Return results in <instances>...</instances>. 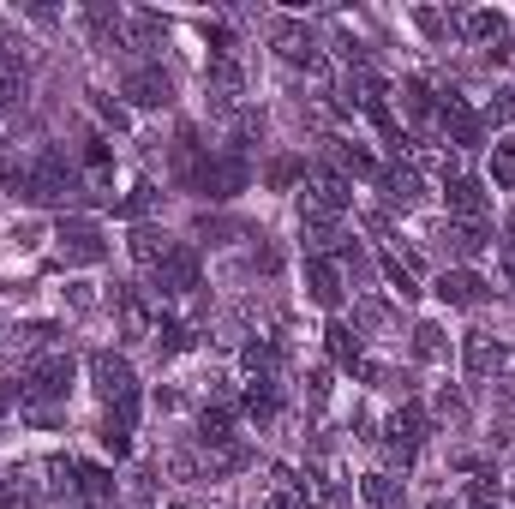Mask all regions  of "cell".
Wrapping results in <instances>:
<instances>
[{
  "instance_id": "cell-4",
  "label": "cell",
  "mask_w": 515,
  "mask_h": 509,
  "mask_svg": "<svg viewBox=\"0 0 515 509\" xmlns=\"http://www.w3.org/2000/svg\"><path fill=\"white\" fill-rule=\"evenodd\" d=\"M150 282H156V294H162V300L192 294V288H198V252H192V246H168V258L150 270Z\"/></svg>"
},
{
  "instance_id": "cell-5",
  "label": "cell",
  "mask_w": 515,
  "mask_h": 509,
  "mask_svg": "<svg viewBox=\"0 0 515 509\" xmlns=\"http://www.w3.org/2000/svg\"><path fill=\"white\" fill-rule=\"evenodd\" d=\"M192 186H198L204 198H234V192L246 186V168H240L234 156H204V162L192 168Z\"/></svg>"
},
{
  "instance_id": "cell-23",
  "label": "cell",
  "mask_w": 515,
  "mask_h": 509,
  "mask_svg": "<svg viewBox=\"0 0 515 509\" xmlns=\"http://www.w3.org/2000/svg\"><path fill=\"white\" fill-rule=\"evenodd\" d=\"M402 102H408V114H414V120H426V114L438 108V102H432V84H426V78H408V84H402Z\"/></svg>"
},
{
  "instance_id": "cell-19",
  "label": "cell",
  "mask_w": 515,
  "mask_h": 509,
  "mask_svg": "<svg viewBox=\"0 0 515 509\" xmlns=\"http://www.w3.org/2000/svg\"><path fill=\"white\" fill-rule=\"evenodd\" d=\"M360 498H366V509H402V486L390 474H366L360 480Z\"/></svg>"
},
{
  "instance_id": "cell-9",
  "label": "cell",
  "mask_w": 515,
  "mask_h": 509,
  "mask_svg": "<svg viewBox=\"0 0 515 509\" xmlns=\"http://www.w3.org/2000/svg\"><path fill=\"white\" fill-rule=\"evenodd\" d=\"M462 360H468V372H474V378H492V372H504L510 348H504V342H492L486 330H468V342H462Z\"/></svg>"
},
{
  "instance_id": "cell-17",
  "label": "cell",
  "mask_w": 515,
  "mask_h": 509,
  "mask_svg": "<svg viewBox=\"0 0 515 509\" xmlns=\"http://www.w3.org/2000/svg\"><path fill=\"white\" fill-rule=\"evenodd\" d=\"M210 90H216V102H222V108L246 90V78H240V66H234L228 54H216V60H210Z\"/></svg>"
},
{
  "instance_id": "cell-25",
  "label": "cell",
  "mask_w": 515,
  "mask_h": 509,
  "mask_svg": "<svg viewBox=\"0 0 515 509\" xmlns=\"http://www.w3.org/2000/svg\"><path fill=\"white\" fill-rule=\"evenodd\" d=\"M462 30H468L474 42H486V36H504V12H468V18H462Z\"/></svg>"
},
{
  "instance_id": "cell-24",
  "label": "cell",
  "mask_w": 515,
  "mask_h": 509,
  "mask_svg": "<svg viewBox=\"0 0 515 509\" xmlns=\"http://www.w3.org/2000/svg\"><path fill=\"white\" fill-rule=\"evenodd\" d=\"M414 354H420V360H444V354H450L444 330H438V324H420V330H414Z\"/></svg>"
},
{
  "instance_id": "cell-29",
  "label": "cell",
  "mask_w": 515,
  "mask_h": 509,
  "mask_svg": "<svg viewBox=\"0 0 515 509\" xmlns=\"http://www.w3.org/2000/svg\"><path fill=\"white\" fill-rule=\"evenodd\" d=\"M294 180H300V162H294V156L270 162V186H294Z\"/></svg>"
},
{
  "instance_id": "cell-3",
  "label": "cell",
  "mask_w": 515,
  "mask_h": 509,
  "mask_svg": "<svg viewBox=\"0 0 515 509\" xmlns=\"http://www.w3.org/2000/svg\"><path fill=\"white\" fill-rule=\"evenodd\" d=\"M90 378H96V396L108 402V408H120V402H138V378H132V366L120 360V354H90Z\"/></svg>"
},
{
  "instance_id": "cell-22",
  "label": "cell",
  "mask_w": 515,
  "mask_h": 509,
  "mask_svg": "<svg viewBox=\"0 0 515 509\" xmlns=\"http://www.w3.org/2000/svg\"><path fill=\"white\" fill-rule=\"evenodd\" d=\"M246 414H252L258 426H270V420H276V384H252V390H246Z\"/></svg>"
},
{
  "instance_id": "cell-13",
  "label": "cell",
  "mask_w": 515,
  "mask_h": 509,
  "mask_svg": "<svg viewBox=\"0 0 515 509\" xmlns=\"http://www.w3.org/2000/svg\"><path fill=\"white\" fill-rule=\"evenodd\" d=\"M438 300H444V306H480V300H486V282H480L474 270H444V276H438Z\"/></svg>"
},
{
  "instance_id": "cell-1",
  "label": "cell",
  "mask_w": 515,
  "mask_h": 509,
  "mask_svg": "<svg viewBox=\"0 0 515 509\" xmlns=\"http://www.w3.org/2000/svg\"><path fill=\"white\" fill-rule=\"evenodd\" d=\"M72 378H78V366H72L66 354H48V360H36V366L24 372V384H18V402H24V408L66 402V396H72Z\"/></svg>"
},
{
  "instance_id": "cell-2",
  "label": "cell",
  "mask_w": 515,
  "mask_h": 509,
  "mask_svg": "<svg viewBox=\"0 0 515 509\" xmlns=\"http://www.w3.org/2000/svg\"><path fill=\"white\" fill-rule=\"evenodd\" d=\"M54 246H60L66 264H102V258H108V240H102V228H96L90 216H66V222L54 228Z\"/></svg>"
},
{
  "instance_id": "cell-33",
  "label": "cell",
  "mask_w": 515,
  "mask_h": 509,
  "mask_svg": "<svg viewBox=\"0 0 515 509\" xmlns=\"http://www.w3.org/2000/svg\"><path fill=\"white\" fill-rule=\"evenodd\" d=\"M168 509H192V504H168Z\"/></svg>"
},
{
  "instance_id": "cell-20",
  "label": "cell",
  "mask_w": 515,
  "mask_h": 509,
  "mask_svg": "<svg viewBox=\"0 0 515 509\" xmlns=\"http://www.w3.org/2000/svg\"><path fill=\"white\" fill-rule=\"evenodd\" d=\"M24 78H30V72H24V60L0 42V102H18V96H24Z\"/></svg>"
},
{
  "instance_id": "cell-11",
  "label": "cell",
  "mask_w": 515,
  "mask_h": 509,
  "mask_svg": "<svg viewBox=\"0 0 515 509\" xmlns=\"http://www.w3.org/2000/svg\"><path fill=\"white\" fill-rule=\"evenodd\" d=\"M438 240H444V252H456V258H480V252L492 246L486 222H444V228H438Z\"/></svg>"
},
{
  "instance_id": "cell-12",
  "label": "cell",
  "mask_w": 515,
  "mask_h": 509,
  "mask_svg": "<svg viewBox=\"0 0 515 509\" xmlns=\"http://www.w3.org/2000/svg\"><path fill=\"white\" fill-rule=\"evenodd\" d=\"M306 300L312 306H336L342 300V270L330 258H306Z\"/></svg>"
},
{
  "instance_id": "cell-15",
  "label": "cell",
  "mask_w": 515,
  "mask_h": 509,
  "mask_svg": "<svg viewBox=\"0 0 515 509\" xmlns=\"http://www.w3.org/2000/svg\"><path fill=\"white\" fill-rule=\"evenodd\" d=\"M72 486H78V498H84L90 509H102L108 498H114V474L96 468V462H78V468H72Z\"/></svg>"
},
{
  "instance_id": "cell-26",
  "label": "cell",
  "mask_w": 515,
  "mask_h": 509,
  "mask_svg": "<svg viewBox=\"0 0 515 509\" xmlns=\"http://www.w3.org/2000/svg\"><path fill=\"white\" fill-rule=\"evenodd\" d=\"M492 180H498V186H515V144H498V156H492Z\"/></svg>"
},
{
  "instance_id": "cell-8",
  "label": "cell",
  "mask_w": 515,
  "mask_h": 509,
  "mask_svg": "<svg viewBox=\"0 0 515 509\" xmlns=\"http://www.w3.org/2000/svg\"><path fill=\"white\" fill-rule=\"evenodd\" d=\"M444 204H450L456 222H486V186L474 174H450L444 180Z\"/></svg>"
},
{
  "instance_id": "cell-10",
  "label": "cell",
  "mask_w": 515,
  "mask_h": 509,
  "mask_svg": "<svg viewBox=\"0 0 515 509\" xmlns=\"http://www.w3.org/2000/svg\"><path fill=\"white\" fill-rule=\"evenodd\" d=\"M378 186H384V204H390V210H414V204L426 198L420 168H390V174H378Z\"/></svg>"
},
{
  "instance_id": "cell-30",
  "label": "cell",
  "mask_w": 515,
  "mask_h": 509,
  "mask_svg": "<svg viewBox=\"0 0 515 509\" xmlns=\"http://www.w3.org/2000/svg\"><path fill=\"white\" fill-rule=\"evenodd\" d=\"M354 318H360L366 330H378V324L390 318V306H384V300H360V312H354Z\"/></svg>"
},
{
  "instance_id": "cell-31",
  "label": "cell",
  "mask_w": 515,
  "mask_h": 509,
  "mask_svg": "<svg viewBox=\"0 0 515 509\" xmlns=\"http://www.w3.org/2000/svg\"><path fill=\"white\" fill-rule=\"evenodd\" d=\"M492 120H515V84H504L498 96H492V108H486Z\"/></svg>"
},
{
  "instance_id": "cell-6",
  "label": "cell",
  "mask_w": 515,
  "mask_h": 509,
  "mask_svg": "<svg viewBox=\"0 0 515 509\" xmlns=\"http://www.w3.org/2000/svg\"><path fill=\"white\" fill-rule=\"evenodd\" d=\"M258 509H312L306 474H294V468H270V480H264V504Z\"/></svg>"
},
{
  "instance_id": "cell-16",
  "label": "cell",
  "mask_w": 515,
  "mask_h": 509,
  "mask_svg": "<svg viewBox=\"0 0 515 509\" xmlns=\"http://www.w3.org/2000/svg\"><path fill=\"white\" fill-rule=\"evenodd\" d=\"M126 246H132V258H138V264H150V270H156V264H162V258H168V246H174V240H168V234H162V228H150V222H138V228H132V240H126Z\"/></svg>"
},
{
  "instance_id": "cell-21",
  "label": "cell",
  "mask_w": 515,
  "mask_h": 509,
  "mask_svg": "<svg viewBox=\"0 0 515 509\" xmlns=\"http://www.w3.org/2000/svg\"><path fill=\"white\" fill-rule=\"evenodd\" d=\"M324 336H330V354H336L342 366H360V330H348V324H330Z\"/></svg>"
},
{
  "instance_id": "cell-32",
  "label": "cell",
  "mask_w": 515,
  "mask_h": 509,
  "mask_svg": "<svg viewBox=\"0 0 515 509\" xmlns=\"http://www.w3.org/2000/svg\"><path fill=\"white\" fill-rule=\"evenodd\" d=\"M150 204H156V186H138V192H132V198H126L120 210H126V216H144Z\"/></svg>"
},
{
  "instance_id": "cell-18",
  "label": "cell",
  "mask_w": 515,
  "mask_h": 509,
  "mask_svg": "<svg viewBox=\"0 0 515 509\" xmlns=\"http://www.w3.org/2000/svg\"><path fill=\"white\" fill-rule=\"evenodd\" d=\"M300 240H306L312 252H324V246H336V222H330L324 210H306V204H300Z\"/></svg>"
},
{
  "instance_id": "cell-27",
  "label": "cell",
  "mask_w": 515,
  "mask_h": 509,
  "mask_svg": "<svg viewBox=\"0 0 515 509\" xmlns=\"http://www.w3.org/2000/svg\"><path fill=\"white\" fill-rule=\"evenodd\" d=\"M90 102H96V114H102V120H108V126H114V132H126V108H120V102H114V96H102V90H96V96H90Z\"/></svg>"
},
{
  "instance_id": "cell-7",
  "label": "cell",
  "mask_w": 515,
  "mask_h": 509,
  "mask_svg": "<svg viewBox=\"0 0 515 509\" xmlns=\"http://www.w3.org/2000/svg\"><path fill=\"white\" fill-rule=\"evenodd\" d=\"M126 96H132L138 108H168V102H174V78H168L162 66H132V72H126Z\"/></svg>"
},
{
  "instance_id": "cell-14",
  "label": "cell",
  "mask_w": 515,
  "mask_h": 509,
  "mask_svg": "<svg viewBox=\"0 0 515 509\" xmlns=\"http://www.w3.org/2000/svg\"><path fill=\"white\" fill-rule=\"evenodd\" d=\"M132 432H138V402L108 408V420H102V444H108L114 456H126V450H132Z\"/></svg>"
},
{
  "instance_id": "cell-28",
  "label": "cell",
  "mask_w": 515,
  "mask_h": 509,
  "mask_svg": "<svg viewBox=\"0 0 515 509\" xmlns=\"http://www.w3.org/2000/svg\"><path fill=\"white\" fill-rule=\"evenodd\" d=\"M342 168H354V174H378V168H372V156H366L360 144H342Z\"/></svg>"
}]
</instances>
